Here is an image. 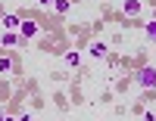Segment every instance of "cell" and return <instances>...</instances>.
<instances>
[{
  "label": "cell",
  "instance_id": "1",
  "mask_svg": "<svg viewBox=\"0 0 156 121\" xmlns=\"http://www.w3.org/2000/svg\"><path fill=\"white\" fill-rule=\"evenodd\" d=\"M137 84L144 87V90H153L156 87V69H153V65H147V69L137 72Z\"/></svg>",
  "mask_w": 156,
  "mask_h": 121
},
{
  "label": "cell",
  "instance_id": "2",
  "mask_svg": "<svg viewBox=\"0 0 156 121\" xmlns=\"http://www.w3.org/2000/svg\"><path fill=\"white\" fill-rule=\"evenodd\" d=\"M37 22H31V19H22V25H19V37L22 40H31V37H37Z\"/></svg>",
  "mask_w": 156,
  "mask_h": 121
},
{
  "label": "cell",
  "instance_id": "3",
  "mask_svg": "<svg viewBox=\"0 0 156 121\" xmlns=\"http://www.w3.org/2000/svg\"><path fill=\"white\" fill-rule=\"evenodd\" d=\"M122 12H125L128 19L140 16V0H125V3H122Z\"/></svg>",
  "mask_w": 156,
  "mask_h": 121
},
{
  "label": "cell",
  "instance_id": "4",
  "mask_svg": "<svg viewBox=\"0 0 156 121\" xmlns=\"http://www.w3.org/2000/svg\"><path fill=\"white\" fill-rule=\"evenodd\" d=\"M106 53H109V47L103 44V40H94V44H90V56H94V59H103Z\"/></svg>",
  "mask_w": 156,
  "mask_h": 121
},
{
  "label": "cell",
  "instance_id": "5",
  "mask_svg": "<svg viewBox=\"0 0 156 121\" xmlns=\"http://www.w3.org/2000/svg\"><path fill=\"white\" fill-rule=\"evenodd\" d=\"M0 22H3V28H6V31H12V28H19V25H22V19L16 16V12H6Z\"/></svg>",
  "mask_w": 156,
  "mask_h": 121
},
{
  "label": "cell",
  "instance_id": "6",
  "mask_svg": "<svg viewBox=\"0 0 156 121\" xmlns=\"http://www.w3.org/2000/svg\"><path fill=\"white\" fill-rule=\"evenodd\" d=\"M66 65H69V69H78V65H81V53H78V50H69V53H66Z\"/></svg>",
  "mask_w": 156,
  "mask_h": 121
},
{
  "label": "cell",
  "instance_id": "7",
  "mask_svg": "<svg viewBox=\"0 0 156 121\" xmlns=\"http://www.w3.org/2000/svg\"><path fill=\"white\" fill-rule=\"evenodd\" d=\"M3 47H28V40H22V37H16V34H6V37H3Z\"/></svg>",
  "mask_w": 156,
  "mask_h": 121
},
{
  "label": "cell",
  "instance_id": "8",
  "mask_svg": "<svg viewBox=\"0 0 156 121\" xmlns=\"http://www.w3.org/2000/svg\"><path fill=\"white\" fill-rule=\"evenodd\" d=\"M53 9L59 12V16H66V12L72 9V0H53Z\"/></svg>",
  "mask_w": 156,
  "mask_h": 121
},
{
  "label": "cell",
  "instance_id": "9",
  "mask_svg": "<svg viewBox=\"0 0 156 121\" xmlns=\"http://www.w3.org/2000/svg\"><path fill=\"white\" fill-rule=\"evenodd\" d=\"M0 72H3V75L12 72V59H9V56H0Z\"/></svg>",
  "mask_w": 156,
  "mask_h": 121
},
{
  "label": "cell",
  "instance_id": "10",
  "mask_svg": "<svg viewBox=\"0 0 156 121\" xmlns=\"http://www.w3.org/2000/svg\"><path fill=\"white\" fill-rule=\"evenodd\" d=\"M147 37L156 44V22H150V25H147Z\"/></svg>",
  "mask_w": 156,
  "mask_h": 121
},
{
  "label": "cell",
  "instance_id": "11",
  "mask_svg": "<svg viewBox=\"0 0 156 121\" xmlns=\"http://www.w3.org/2000/svg\"><path fill=\"white\" fill-rule=\"evenodd\" d=\"M16 121H34V118H31V115H19Z\"/></svg>",
  "mask_w": 156,
  "mask_h": 121
},
{
  "label": "cell",
  "instance_id": "12",
  "mask_svg": "<svg viewBox=\"0 0 156 121\" xmlns=\"http://www.w3.org/2000/svg\"><path fill=\"white\" fill-rule=\"evenodd\" d=\"M144 121H156V115H153V112H147V115H144Z\"/></svg>",
  "mask_w": 156,
  "mask_h": 121
},
{
  "label": "cell",
  "instance_id": "13",
  "mask_svg": "<svg viewBox=\"0 0 156 121\" xmlns=\"http://www.w3.org/2000/svg\"><path fill=\"white\" fill-rule=\"evenodd\" d=\"M37 3H41V6H53V0H37Z\"/></svg>",
  "mask_w": 156,
  "mask_h": 121
},
{
  "label": "cell",
  "instance_id": "14",
  "mask_svg": "<svg viewBox=\"0 0 156 121\" xmlns=\"http://www.w3.org/2000/svg\"><path fill=\"white\" fill-rule=\"evenodd\" d=\"M3 121H16V118H9V115H6V118H3Z\"/></svg>",
  "mask_w": 156,
  "mask_h": 121
},
{
  "label": "cell",
  "instance_id": "15",
  "mask_svg": "<svg viewBox=\"0 0 156 121\" xmlns=\"http://www.w3.org/2000/svg\"><path fill=\"white\" fill-rule=\"evenodd\" d=\"M3 118H6V115H3V112H0V121H3Z\"/></svg>",
  "mask_w": 156,
  "mask_h": 121
}]
</instances>
